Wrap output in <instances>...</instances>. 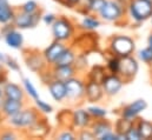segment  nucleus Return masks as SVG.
<instances>
[{
	"instance_id": "obj_24",
	"label": "nucleus",
	"mask_w": 152,
	"mask_h": 140,
	"mask_svg": "<svg viewBox=\"0 0 152 140\" xmlns=\"http://www.w3.org/2000/svg\"><path fill=\"white\" fill-rule=\"evenodd\" d=\"M76 53L72 48L66 47L65 51L61 53V55L58 58V60L54 63L53 66H70V65H75L76 61Z\"/></svg>"
},
{
	"instance_id": "obj_17",
	"label": "nucleus",
	"mask_w": 152,
	"mask_h": 140,
	"mask_svg": "<svg viewBox=\"0 0 152 140\" xmlns=\"http://www.w3.org/2000/svg\"><path fill=\"white\" fill-rule=\"evenodd\" d=\"M24 108V100H14V99H8L5 98L2 107H1V114L5 118H10L18 112H20Z\"/></svg>"
},
{
	"instance_id": "obj_21",
	"label": "nucleus",
	"mask_w": 152,
	"mask_h": 140,
	"mask_svg": "<svg viewBox=\"0 0 152 140\" xmlns=\"http://www.w3.org/2000/svg\"><path fill=\"white\" fill-rule=\"evenodd\" d=\"M15 11L8 2V0H0V24L6 25L13 23Z\"/></svg>"
},
{
	"instance_id": "obj_22",
	"label": "nucleus",
	"mask_w": 152,
	"mask_h": 140,
	"mask_svg": "<svg viewBox=\"0 0 152 140\" xmlns=\"http://www.w3.org/2000/svg\"><path fill=\"white\" fill-rule=\"evenodd\" d=\"M4 39H5V42L8 47L11 48H14V50H19L23 47V44H24V36L20 32H18L15 28L11 30L10 32H7L6 34L4 35Z\"/></svg>"
},
{
	"instance_id": "obj_42",
	"label": "nucleus",
	"mask_w": 152,
	"mask_h": 140,
	"mask_svg": "<svg viewBox=\"0 0 152 140\" xmlns=\"http://www.w3.org/2000/svg\"><path fill=\"white\" fill-rule=\"evenodd\" d=\"M79 0H59V2H61L63 5L65 6H69V7H72V6H76L78 4Z\"/></svg>"
},
{
	"instance_id": "obj_6",
	"label": "nucleus",
	"mask_w": 152,
	"mask_h": 140,
	"mask_svg": "<svg viewBox=\"0 0 152 140\" xmlns=\"http://www.w3.org/2000/svg\"><path fill=\"white\" fill-rule=\"evenodd\" d=\"M66 100L71 104H77L85 99V81L78 77H73L65 81Z\"/></svg>"
},
{
	"instance_id": "obj_28",
	"label": "nucleus",
	"mask_w": 152,
	"mask_h": 140,
	"mask_svg": "<svg viewBox=\"0 0 152 140\" xmlns=\"http://www.w3.org/2000/svg\"><path fill=\"white\" fill-rule=\"evenodd\" d=\"M23 88L25 91V93L32 98V99H38L39 98V93L37 92V88L34 87V85L32 84V81L27 78H23Z\"/></svg>"
},
{
	"instance_id": "obj_50",
	"label": "nucleus",
	"mask_w": 152,
	"mask_h": 140,
	"mask_svg": "<svg viewBox=\"0 0 152 140\" xmlns=\"http://www.w3.org/2000/svg\"><path fill=\"white\" fill-rule=\"evenodd\" d=\"M150 1H152V0H150Z\"/></svg>"
},
{
	"instance_id": "obj_45",
	"label": "nucleus",
	"mask_w": 152,
	"mask_h": 140,
	"mask_svg": "<svg viewBox=\"0 0 152 140\" xmlns=\"http://www.w3.org/2000/svg\"><path fill=\"white\" fill-rule=\"evenodd\" d=\"M148 45L152 47V33L150 35H149V38H148Z\"/></svg>"
},
{
	"instance_id": "obj_48",
	"label": "nucleus",
	"mask_w": 152,
	"mask_h": 140,
	"mask_svg": "<svg viewBox=\"0 0 152 140\" xmlns=\"http://www.w3.org/2000/svg\"><path fill=\"white\" fill-rule=\"evenodd\" d=\"M151 20H152V17H151Z\"/></svg>"
},
{
	"instance_id": "obj_39",
	"label": "nucleus",
	"mask_w": 152,
	"mask_h": 140,
	"mask_svg": "<svg viewBox=\"0 0 152 140\" xmlns=\"http://www.w3.org/2000/svg\"><path fill=\"white\" fill-rule=\"evenodd\" d=\"M41 19H42V21H44L46 25L52 26V24H53V23L56 21V19H57V15L53 14V13H46V14H44V15L41 17Z\"/></svg>"
},
{
	"instance_id": "obj_30",
	"label": "nucleus",
	"mask_w": 152,
	"mask_h": 140,
	"mask_svg": "<svg viewBox=\"0 0 152 140\" xmlns=\"http://www.w3.org/2000/svg\"><path fill=\"white\" fill-rule=\"evenodd\" d=\"M86 109L91 114V117L93 118V120L94 119H103V118H105L107 115V111L105 108L100 107V106H96V105L88 106Z\"/></svg>"
},
{
	"instance_id": "obj_46",
	"label": "nucleus",
	"mask_w": 152,
	"mask_h": 140,
	"mask_svg": "<svg viewBox=\"0 0 152 140\" xmlns=\"http://www.w3.org/2000/svg\"><path fill=\"white\" fill-rule=\"evenodd\" d=\"M4 90H2V86L0 85V99H4Z\"/></svg>"
},
{
	"instance_id": "obj_13",
	"label": "nucleus",
	"mask_w": 152,
	"mask_h": 140,
	"mask_svg": "<svg viewBox=\"0 0 152 140\" xmlns=\"http://www.w3.org/2000/svg\"><path fill=\"white\" fill-rule=\"evenodd\" d=\"M103 96L104 90L102 84L87 79V82H85V99L88 103H97L103 98Z\"/></svg>"
},
{
	"instance_id": "obj_38",
	"label": "nucleus",
	"mask_w": 152,
	"mask_h": 140,
	"mask_svg": "<svg viewBox=\"0 0 152 140\" xmlns=\"http://www.w3.org/2000/svg\"><path fill=\"white\" fill-rule=\"evenodd\" d=\"M57 139H60V140H73L76 139V134L72 132V131H70V130H67V131H63L59 136H57Z\"/></svg>"
},
{
	"instance_id": "obj_4",
	"label": "nucleus",
	"mask_w": 152,
	"mask_h": 140,
	"mask_svg": "<svg viewBox=\"0 0 152 140\" xmlns=\"http://www.w3.org/2000/svg\"><path fill=\"white\" fill-rule=\"evenodd\" d=\"M111 54L119 58L132 55L134 51V40L127 35H115L112 36L109 44Z\"/></svg>"
},
{
	"instance_id": "obj_20",
	"label": "nucleus",
	"mask_w": 152,
	"mask_h": 140,
	"mask_svg": "<svg viewBox=\"0 0 152 140\" xmlns=\"http://www.w3.org/2000/svg\"><path fill=\"white\" fill-rule=\"evenodd\" d=\"M91 130H92L93 134L96 136V139H100L107 132L113 131V127L109 120L103 118V119H94L93 122L91 124Z\"/></svg>"
},
{
	"instance_id": "obj_18",
	"label": "nucleus",
	"mask_w": 152,
	"mask_h": 140,
	"mask_svg": "<svg viewBox=\"0 0 152 140\" xmlns=\"http://www.w3.org/2000/svg\"><path fill=\"white\" fill-rule=\"evenodd\" d=\"M52 75L53 79H58L61 81H66L77 75L78 70L75 65L70 66H52Z\"/></svg>"
},
{
	"instance_id": "obj_11",
	"label": "nucleus",
	"mask_w": 152,
	"mask_h": 140,
	"mask_svg": "<svg viewBox=\"0 0 152 140\" xmlns=\"http://www.w3.org/2000/svg\"><path fill=\"white\" fill-rule=\"evenodd\" d=\"M146 108H148V103H146V100H144V99H137V100H134L133 103L124 106V107L121 108L120 117L136 121L137 118H138V115H139L142 112H144Z\"/></svg>"
},
{
	"instance_id": "obj_44",
	"label": "nucleus",
	"mask_w": 152,
	"mask_h": 140,
	"mask_svg": "<svg viewBox=\"0 0 152 140\" xmlns=\"http://www.w3.org/2000/svg\"><path fill=\"white\" fill-rule=\"evenodd\" d=\"M5 60H6V57L2 53H0V63L1 64H5Z\"/></svg>"
},
{
	"instance_id": "obj_36",
	"label": "nucleus",
	"mask_w": 152,
	"mask_h": 140,
	"mask_svg": "<svg viewBox=\"0 0 152 140\" xmlns=\"http://www.w3.org/2000/svg\"><path fill=\"white\" fill-rule=\"evenodd\" d=\"M90 5H91V0H79L76 6L78 7L80 13L88 14L90 13Z\"/></svg>"
},
{
	"instance_id": "obj_26",
	"label": "nucleus",
	"mask_w": 152,
	"mask_h": 140,
	"mask_svg": "<svg viewBox=\"0 0 152 140\" xmlns=\"http://www.w3.org/2000/svg\"><path fill=\"white\" fill-rule=\"evenodd\" d=\"M107 75V70L105 69V66L103 65H98L96 64L92 70L88 72V75H87V79L88 80H93V81H97V82H100L103 81V79Z\"/></svg>"
},
{
	"instance_id": "obj_47",
	"label": "nucleus",
	"mask_w": 152,
	"mask_h": 140,
	"mask_svg": "<svg viewBox=\"0 0 152 140\" xmlns=\"http://www.w3.org/2000/svg\"><path fill=\"white\" fill-rule=\"evenodd\" d=\"M5 99V98H4ZM4 99H0V114H1V107H2V103H4Z\"/></svg>"
},
{
	"instance_id": "obj_12",
	"label": "nucleus",
	"mask_w": 152,
	"mask_h": 140,
	"mask_svg": "<svg viewBox=\"0 0 152 140\" xmlns=\"http://www.w3.org/2000/svg\"><path fill=\"white\" fill-rule=\"evenodd\" d=\"M66 47H67V46H66L63 41L54 40V41L42 52V54H44V57H45V59H46L48 66H53V65H54V63L58 60V58L61 55V53L65 51Z\"/></svg>"
},
{
	"instance_id": "obj_31",
	"label": "nucleus",
	"mask_w": 152,
	"mask_h": 140,
	"mask_svg": "<svg viewBox=\"0 0 152 140\" xmlns=\"http://www.w3.org/2000/svg\"><path fill=\"white\" fill-rule=\"evenodd\" d=\"M138 58L139 60H142L143 63L148 64V65H151L152 64V47L151 46H146L144 48H142L139 52H138Z\"/></svg>"
},
{
	"instance_id": "obj_27",
	"label": "nucleus",
	"mask_w": 152,
	"mask_h": 140,
	"mask_svg": "<svg viewBox=\"0 0 152 140\" xmlns=\"http://www.w3.org/2000/svg\"><path fill=\"white\" fill-rule=\"evenodd\" d=\"M80 25L86 31H93V30H97L100 26V20L97 17H94V15L85 14V17L83 18Z\"/></svg>"
},
{
	"instance_id": "obj_33",
	"label": "nucleus",
	"mask_w": 152,
	"mask_h": 140,
	"mask_svg": "<svg viewBox=\"0 0 152 140\" xmlns=\"http://www.w3.org/2000/svg\"><path fill=\"white\" fill-rule=\"evenodd\" d=\"M36 106H37V109H38L39 112L44 113V114H50L53 111L52 106L50 105V104H47V103H45L44 100H41L40 98L36 99Z\"/></svg>"
},
{
	"instance_id": "obj_1",
	"label": "nucleus",
	"mask_w": 152,
	"mask_h": 140,
	"mask_svg": "<svg viewBox=\"0 0 152 140\" xmlns=\"http://www.w3.org/2000/svg\"><path fill=\"white\" fill-rule=\"evenodd\" d=\"M40 112L37 108H23L17 114L7 118V124L17 130H27L40 119Z\"/></svg>"
},
{
	"instance_id": "obj_40",
	"label": "nucleus",
	"mask_w": 152,
	"mask_h": 140,
	"mask_svg": "<svg viewBox=\"0 0 152 140\" xmlns=\"http://www.w3.org/2000/svg\"><path fill=\"white\" fill-rule=\"evenodd\" d=\"M5 64L7 65L8 69H11V71H20V67H19L18 63L14 59H12V58H6Z\"/></svg>"
},
{
	"instance_id": "obj_2",
	"label": "nucleus",
	"mask_w": 152,
	"mask_h": 140,
	"mask_svg": "<svg viewBox=\"0 0 152 140\" xmlns=\"http://www.w3.org/2000/svg\"><path fill=\"white\" fill-rule=\"evenodd\" d=\"M127 14L133 23L140 24L152 17V1L150 0H129L126 6Z\"/></svg>"
},
{
	"instance_id": "obj_15",
	"label": "nucleus",
	"mask_w": 152,
	"mask_h": 140,
	"mask_svg": "<svg viewBox=\"0 0 152 140\" xmlns=\"http://www.w3.org/2000/svg\"><path fill=\"white\" fill-rule=\"evenodd\" d=\"M48 87V92L51 94V97L58 101L61 103L66 99V86H65V81L58 80V79H53L47 84Z\"/></svg>"
},
{
	"instance_id": "obj_5",
	"label": "nucleus",
	"mask_w": 152,
	"mask_h": 140,
	"mask_svg": "<svg viewBox=\"0 0 152 140\" xmlns=\"http://www.w3.org/2000/svg\"><path fill=\"white\" fill-rule=\"evenodd\" d=\"M52 34L54 40L58 41H70L75 36V25L65 17H58L52 24Z\"/></svg>"
},
{
	"instance_id": "obj_37",
	"label": "nucleus",
	"mask_w": 152,
	"mask_h": 140,
	"mask_svg": "<svg viewBox=\"0 0 152 140\" xmlns=\"http://www.w3.org/2000/svg\"><path fill=\"white\" fill-rule=\"evenodd\" d=\"M78 137H79V139H81V140L96 139V136L93 134L92 130H86V128H83V130H80V132H79Z\"/></svg>"
},
{
	"instance_id": "obj_14",
	"label": "nucleus",
	"mask_w": 152,
	"mask_h": 140,
	"mask_svg": "<svg viewBox=\"0 0 152 140\" xmlns=\"http://www.w3.org/2000/svg\"><path fill=\"white\" fill-rule=\"evenodd\" d=\"M92 122H93V118L87 112V109L78 108L75 112H72V127L83 130L91 127Z\"/></svg>"
},
{
	"instance_id": "obj_25",
	"label": "nucleus",
	"mask_w": 152,
	"mask_h": 140,
	"mask_svg": "<svg viewBox=\"0 0 152 140\" xmlns=\"http://www.w3.org/2000/svg\"><path fill=\"white\" fill-rule=\"evenodd\" d=\"M136 125L139 130V133L142 136V139H152V122L145 119H138L136 120Z\"/></svg>"
},
{
	"instance_id": "obj_35",
	"label": "nucleus",
	"mask_w": 152,
	"mask_h": 140,
	"mask_svg": "<svg viewBox=\"0 0 152 140\" xmlns=\"http://www.w3.org/2000/svg\"><path fill=\"white\" fill-rule=\"evenodd\" d=\"M105 2H106V0H91L90 13H92V14H99V12L104 7Z\"/></svg>"
},
{
	"instance_id": "obj_43",
	"label": "nucleus",
	"mask_w": 152,
	"mask_h": 140,
	"mask_svg": "<svg viewBox=\"0 0 152 140\" xmlns=\"http://www.w3.org/2000/svg\"><path fill=\"white\" fill-rule=\"evenodd\" d=\"M7 82V77H6V73L2 71L0 72V85H4Z\"/></svg>"
},
{
	"instance_id": "obj_9",
	"label": "nucleus",
	"mask_w": 152,
	"mask_h": 140,
	"mask_svg": "<svg viewBox=\"0 0 152 140\" xmlns=\"http://www.w3.org/2000/svg\"><path fill=\"white\" fill-rule=\"evenodd\" d=\"M25 63L26 66L36 73H41L45 70H47L48 64L44 57L42 53H39L38 51H27L25 53Z\"/></svg>"
},
{
	"instance_id": "obj_29",
	"label": "nucleus",
	"mask_w": 152,
	"mask_h": 140,
	"mask_svg": "<svg viewBox=\"0 0 152 140\" xmlns=\"http://www.w3.org/2000/svg\"><path fill=\"white\" fill-rule=\"evenodd\" d=\"M119 66H120V58L112 54L111 58L107 59L106 61V70L109 73L118 74L119 73Z\"/></svg>"
},
{
	"instance_id": "obj_34",
	"label": "nucleus",
	"mask_w": 152,
	"mask_h": 140,
	"mask_svg": "<svg viewBox=\"0 0 152 140\" xmlns=\"http://www.w3.org/2000/svg\"><path fill=\"white\" fill-rule=\"evenodd\" d=\"M20 11H23V12H25V13H36V12L39 11L38 4H37L34 0H28V1H26V2L21 6Z\"/></svg>"
},
{
	"instance_id": "obj_49",
	"label": "nucleus",
	"mask_w": 152,
	"mask_h": 140,
	"mask_svg": "<svg viewBox=\"0 0 152 140\" xmlns=\"http://www.w3.org/2000/svg\"><path fill=\"white\" fill-rule=\"evenodd\" d=\"M0 38H1V35H0Z\"/></svg>"
},
{
	"instance_id": "obj_32",
	"label": "nucleus",
	"mask_w": 152,
	"mask_h": 140,
	"mask_svg": "<svg viewBox=\"0 0 152 140\" xmlns=\"http://www.w3.org/2000/svg\"><path fill=\"white\" fill-rule=\"evenodd\" d=\"M125 138H126V140H142V136H140L139 130H138V127H137V125H136V121H134V124L131 126V128L126 132Z\"/></svg>"
},
{
	"instance_id": "obj_23",
	"label": "nucleus",
	"mask_w": 152,
	"mask_h": 140,
	"mask_svg": "<svg viewBox=\"0 0 152 140\" xmlns=\"http://www.w3.org/2000/svg\"><path fill=\"white\" fill-rule=\"evenodd\" d=\"M133 124H134L133 120H130V119H126V118H123V117H120L117 120V122L114 125V132L117 133L118 140H126L125 134L131 128V126Z\"/></svg>"
},
{
	"instance_id": "obj_3",
	"label": "nucleus",
	"mask_w": 152,
	"mask_h": 140,
	"mask_svg": "<svg viewBox=\"0 0 152 140\" xmlns=\"http://www.w3.org/2000/svg\"><path fill=\"white\" fill-rule=\"evenodd\" d=\"M125 6L121 0H106L104 7L99 12V17L107 23H119L124 19Z\"/></svg>"
},
{
	"instance_id": "obj_10",
	"label": "nucleus",
	"mask_w": 152,
	"mask_h": 140,
	"mask_svg": "<svg viewBox=\"0 0 152 140\" xmlns=\"http://www.w3.org/2000/svg\"><path fill=\"white\" fill-rule=\"evenodd\" d=\"M124 84H125V81L121 79V77L119 74L107 73V75L102 81V87L104 90V94H106L107 97L117 96L120 92V90L123 88Z\"/></svg>"
},
{
	"instance_id": "obj_7",
	"label": "nucleus",
	"mask_w": 152,
	"mask_h": 140,
	"mask_svg": "<svg viewBox=\"0 0 152 140\" xmlns=\"http://www.w3.org/2000/svg\"><path fill=\"white\" fill-rule=\"evenodd\" d=\"M138 70H139V65L132 55L120 58V66H119V73L118 74L121 77V79L125 82L131 81L137 75Z\"/></svg>"
},
{
	"instance_id": "obj_8",
	"label": "nucleus",
	"mask_w": 152,
	"mask_h": 140,
	"mask_svg": "<svg viewBox=\"0 0 152 140\" xmlns=\"http://www.w3.org/2000/svg\"><path fill=\"white\" fill-rule=\"evenodd\" d=\"M41 19L40 11L36 13H25L23 11L15 13L13 24L17 28L20 30H26V28H33L38 25V23Z\"/></svg>"
},
{
	"instance_id": "obj_16",
	"label": "nucleus",
	"mask_w": 152,
	"mask_h": 140,
	"mask_svg": "<svg viewBox=\"0 0 152 140\" xmlns=\"http://www.w3.org/2000/svg\"><path fill=\"white\" fill-rule=\"evenodd\" d=\"M50 132V126L46 121V119L40 118L36 124H33L31 127L25 130L26 137L31 138H45Z\"/></svg>"
},
{
	"instance_id": "obj_19",
	"label": "nucleus",
	"mask_w": 152,
	"mask_h": 140,
	"mask_svg": "<svg viewBox=\"0 0 152 140\" xmlns=\"http://www.w3.org/2000/svg\"><path fill=\"white\" fill-rule=\"evenodd\" d=\"M4 90V97L8 99H14V100H24L25 99V91L21 88L19 85L14 82H6L2 85Z\"/></svg>"
},
{
	"instance_id": "obj_41",
	"label": "nucleus",
	"mask_w": 152,
	"mask_h": 140,
	"mask_svg": "<svg viewBox=\"0 0 152 140\" xmlns=\"http://www.w3.org/2000/svg\"><path fill=\"white\" fill-rule=\"evenodd\" d=\"M17 138V136L12 132V131H6L5 133L0 134V139H4V140H13Z\"/></svg>"
}]
</instances>
